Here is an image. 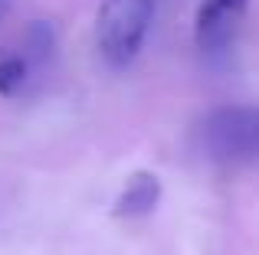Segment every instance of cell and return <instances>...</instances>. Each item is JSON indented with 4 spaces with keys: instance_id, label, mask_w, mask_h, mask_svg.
<instances>
[{
    "instance_id": "obj_4",
    "label": "cell",
    "mask_w": 259,
    "mask_h": 255,
    "mask_svg": "<svg viewBox=\"0 0 259 255\" xmlns=\"http://www.w3.org/2000/svg\"><path fill=\"white\" fill-rule=\"evenodd\" d=\"M158 203H161V180L151 170H135L125 180L118 200L112 203V216L115 219H141V216H151Z\"/></svg>"
},
{
    "instance_id": "obj_5",
    "label": "cell",
    "mask_w": 259,
    "mask_h": 255,
    "mask_svg": "<svg viewBox=\"0 0 259 255\" xmlns=\"http://www.w3.org/2000/svg\"><path fill=\"white\" fill-rule=\"evenodd\" d=\"M26 59H20V56H0V95L4 98H10V95H17L20 89H23V82H26Z\"/></svg>"
},
{
    "instance_id": "obj_3",
    "label": "cell",
    "mask_w": 259,
    "mask_h": 255,
    "mask_svg": "<svg viewBox=\"0 0 259 255\" xmlns=\"http://www.w3.org/2000/svg\"><path fill=\"white\" fill-rule=\"evenodd\" d=\"M249 0H203L194 17V43L200 52L213 56L236 39Z\"/></svg>"
},
{
    "instance_id": "obj_7",
    "label": "cell",
    "mask_w": 259,
    "mask_h": 255,
    "mask_svg": "<svg viewBox=\"0 0 259 255\" xmlns=\"http://www.w3.org/2000/svg\"><path fill=\"white\" fill-rule=\"evenodd\" d=\"M0 7H4V0H0Z\"/></svg>"
},
{
    "instance_id": "obj_6",
    "label": "cell",
    "mask_w": 259,
    "mask_h": 255,
    "mask_svg": "<svg viewBox=\"0 0 259 255\" xmlns=\"http://www.w3.org/2000/svg\"><path fill=\"white\" fill-rule=\"evenodd\" d=\"M26 46H30V56H33V59H46V56L53 52V46H56L53 26L46 23V20L30 23V30H26Z\"/></svg>"
},
{
    "instance_id": "obj_1",
    "label": "cell",
    "mask_w": 259,
    "mask_h": 255,
    "mask_svg": "<svg viewBox=\"0 0 259 255\" xmlns=\"http://www.w3.org/2000/svg\"><path fill=\"white\" fill-rule=\"evenodd\" d=\"M158 0H102L95 17L99 52L112 69H125L135 62L148 39Z\"/></svg>"
},
{
    "instance_id": "obj_2",
    "label": "cell",
    "mask_w": 259,
    "mask_h": 255,
    "mask_svg": "<svg viewBox=\"0 0 259 255\" xmlns=\"http://www.w3.org/2000/svg\"><path fill=\"white\" fill-rule=\"evenodd\" d=\"M203 151L217 160H259V108L256 105H227L210 111L200 121Z\"/></svg>"
}]
</instances>
